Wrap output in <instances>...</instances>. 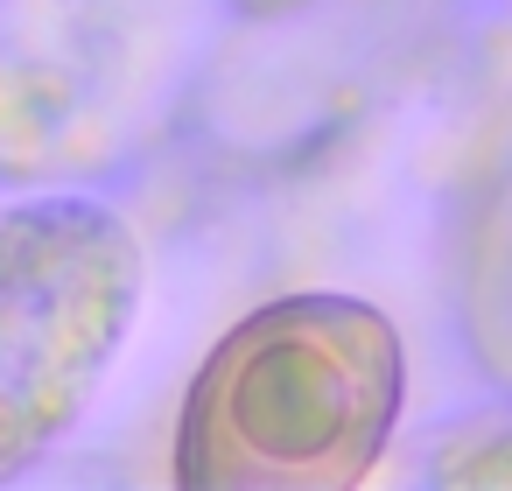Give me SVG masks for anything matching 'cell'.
I'll return each instance as SVG.
<instances>
[{"mask_svg":"<svg viewBox=\"0 0 512 491\" xmlns=\"http://www.w3.org/2000/svg\"><path fill=\"white\" fill-rule=\"evenodd\" d=\"M407 393L393 323L351 295H288L239 316L176 421V484L337 491L358 484Z\"/></svg>","mask_w":512,"mask_h":491,"instance_id":"6da1fadb","label":"cell"},{"mask_svg":"<svg viewBox=\"0 0 512 491\" xmlns=\"http://www.w3.org/2000/svg\"><path fill=\"white\" fill-rule=\"evenodd\" d=\"M148 253L113 204H0V477L50 456L120 365Z\"/></svg>","mask_w":512,"mask_h":491,"instance_id":"7a4b0ae2","label":"cell"}]
</instances>
